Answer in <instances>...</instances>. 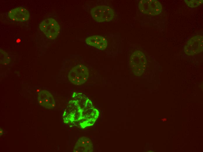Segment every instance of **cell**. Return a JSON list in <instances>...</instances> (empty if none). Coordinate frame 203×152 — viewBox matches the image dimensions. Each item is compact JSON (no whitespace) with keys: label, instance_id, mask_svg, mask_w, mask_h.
<instances>
[{"label":"cell","instance_id":"obj_2","mask_svg":"<svg viewBox=\"0 0 203 152\" xmlns=\"http://www.w3.org/2000/svg\"><path fill=\"white\" fill-rule=\"evenodd\" d=\"M89 76L88 69L83 65L79 64L71 69L68 73V78L73 84L80 85L84 83L88 79Z\"/></svg>","mask_w":203,"mask_h":152},{"label":"cell","instance_id":"obj_6","mask_svg":"<svg viewBox=\"0 0 203 152\" xmlns=\"http://www.w3.org/2000/svg\"><path fill=\"white\" fill-rule=\"evenodd\" d=\"M141 12L149 15H158L161 12L162 6L158 1L156 0H141L138 4Z\"/></svg>","mask_w":203,"mask_h":152},{"label":"cell","instance_id":"obj_8","mask_svg":"<svg viewBox=\"0 0 203 152\" xmlns=\"http://www.w3.org/2000/svg\"><path fill=\"white\" fill-rule=\"evenodd\" d=\"M38 103L43 106L49 109L55 107V102L52 95L46 90H41L38 93Z\"/></svg>","mask_w":203,"mask_h":152},{"label":"cell","instance_id":"obj_5","mask_svg":"<svg viewBox=\"0 0 203 152\" xmlns=\"http://www.w3.org/2000/svg\"><path fill=\"white\" fill-rule=\"evenodd\" d=\"M41 30L48 38L53 39L59 34L60 26L57 22L52 18H49L42 21L39 25Z\"/></svg>","mask_w":203,"mask_h":152},{"label":"cell","instance_id":"obj_9","mask_svg":"<svg viewBox=\"0 0 203 152\" xmlns=\"http://www.w3.org/2000/svg\"><path fill=\"white\" fill-rule=\"evenodd\" d=\"M8 17L13 20L24 22L29 19V14L27 9L20 7L10 11L8 13Z\"/></svg>","mask_w":203,"mask_h":152},{"label":"cell","instance_id":"obj_3","mask_svg":"<svg viewBox=\"0 0 203 152\" xmlns=\"http://www.w3.org/2000/svg\"><path fill=\"white\" fill-rule=\"evenodd\" d=\"M91 14L93 18L98 22L111 21L113 18L115 13L110 7L104 5H99L93 8Z\"/></svg>","mask_w":203,"mask_h":152},{"label":"cell","instance_id":"obj_12","mask_svg":"<svg viewBox=\"0 0 203 152\" xmlns=\"http://www.w3.org/2000/svg\"><path fill=\"white\" fill-rule=\"evenodd\" d=\"M203 0H185L184 1L186 4L189 7L191 8L197 7L201 4L203 2Z\"/></svg>","mask_w":203,"mask_h":152},{"label":"cell","instance_id":"obj_10","mask_svg":"<svg viewBox=\"0 0 203 152\" xmlns=\"http://www.w3.org/2000/svg\"><path fill=\"white\" fill-rule=\"evenodd\" d=\"M74 152H91L93 151V145L89 138L83 137L76 141L73 150Z\"/></svg>","mask_w":203,"mask_h":152},{"label":"cell","instance_id":"obj_11","mask_svg":"<svg viewBox=\"0 0 203 152\" xmlns=\"http://www.w3.org/2000/svg\"><path fill=\"white\" fill-rule=\"evenodd\" d=\"M85 42L88 44L100 50H104L107 46L106 39L104 37L98 35L88 37L86 39Z\"/></svg>","mask_w":203,"mask_h":152},{"label":"cell","instance_id":"obj_4","mask_svg":"<svg viewBox=\"0 0 203 152\" xmlns=\"http://www.w3.org/2000/svg\"><path fill=\"white\" fill-rule=\"evenodd\" d=\"M147 64L145 55L141 51H137L131 55L130 65L133 73L136 75H141L143 72Z\"/></svg>","mask_w":203,"mask_h":152},{"label":"cell","instance_id":"obj_1","mask_svg":"<svg viewBox=\"0 0 203 152\" xmlns=\"http://www.w3.org/2000/svg\"><path fill=\"white\" fill-rule=\"evenodd\" d=\"M86 98L83 102H80V112L77 106L76 101L71 100L70 102L71 108L68 111L67 115H65L64 120L65 122L75 123V121L79 123L83 128L92 125L95 122L99 115V113L96 109L93 110L83 112L82 110L92 104L90 101Z\"/></svg>","mask_w":203,"mask_h":152},{"label":"cell","instance_id":"obj_7","mask_svg":"<svg viewBox=\"0 0 203 152\" xmlns=\"http://www.w3.org/2000/svg\"><path fill=\"white\" fill-rule=\"evenodd\" d=\"M203 36L197 35L191 37L187 42L184 49L185 53L188 56H192L203 51Z\"/></svg>","mask_w":203,"mask_h":152}]
</instances>
